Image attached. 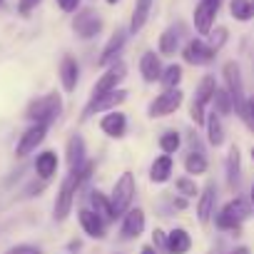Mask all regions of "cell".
I'll return each instance as SVG.
<instances>
[{
	"mask_svg": "<svg viewBox=\"0 0 254 254\" xmlns=\"http://www.w3.org/2000/svg\"><path fill=\"white\" fill-rule=\"evenodd\" d=\"M92 170H95V162L87 160L80 170H70V175L63 180L60 192H58V199H55V219H58V222L67 219V214H70V209H72V204H75V194H77V190L90 180Z\"/></svg>",
	"mask_w": 254,
	"mask_h": 254,
	"instance_id": "cell-1",
	"label": "cell"
},
{
	"mask_svg": "<svg viewBox=\"0 0 254 254\" xmlns=\"http://www.w3.org/2000/svg\"><path fill=\"white\" fill-rule=\"evenodd\" d=\"M63 112V95L60 92H48L38 100H33L25 110V117L33 122V125H53Z\"/></svg>",
	"mask_w": 254,
	"mask_h": 254,
	"instance_id": "cell-2",
	"label": "cell"
},
{
	"mask_svg": "<svg viewBox=\"0 0 254 254\" xmlns=\"http://www.w3.org/2000/svg\"><path fill=\"white\" fill-rule=\"evenodd\" d=\"M135 192H137V182H135V175L132 172H122L120 180L115 182L112 187V194H110V202H112V209H115V217H122L132 209V202H135Z\"/></svg>",
	"mask_w": 254,
	"mask_h": 254,
	"instance_id": "cell-3",
	"label": "cell"
},
{
	"mask_svg": "<svg viewBox=\"0 0 254 254\" xmlns=\"http://www.w3.org/2000/svg\"><path fill=\"white\" fill-rule=\"evenodd\" d=\"M222 75H224V87H227V92L232 95L234 112L242 117V115H244V110H247V95H244V82H242L239 63L227 60V63L222 65Z\"/></svg>",
	"mask_w": 254,
	"mask_h": 254,
	"instance_id": "cell-4",
	"label": "cell"
},
{
	"mask_svg": "<svg viewBox=\"0 0 254 254\" xmlns=\"http://www.w3.org/2000/svg\"><path fill=\"white\" fill-rule=\"evenodd\" d=\"M249 214H252L249 202H247V199H242V197H237V199L227 202V204L217 212L214 224H217L219 229H239V227H242V222H244V219H249Z\"/></svg>",
	"mask_w": 254,
	"mask_h": 254,
	"instance_id": "cell-5",
	"label": "cell"
},
{
	"mask_svg": "<svg viewBox=\"0 0 254 254\" xmlns=\"http://www.w3.org/2000/svg\"><path fill=\"white\" fill-rule=\"evenodd\" d=\"M182 100H185V92L180 90V87H172V90H162L152 102H150V107H147V112H150V117L155 120V117H167V115H175L177 110H180V105H182Z\"/></svg>",
	"mask_w": 254,
	"mask_h": 254,
	"instance_id": "cell-6",
	"label": "cell"
},
{
	"mask_svg": "<svg viewBox=\"0 0 254 254\" xmlns=\"http://www.w3.org/2000/svg\"><path fill=\"white\" fill-rule=\"evenodd\" d=\"M125 100H127V92H125V90H112V92H105V95H92L80 117L87 120V117H92V115H97V112H112V110H117Z\"/></svg>",
	"mask_w": 254,
	"mask_h": 254,
	"instance_id": "cell-7",
	"label": "cell"
},
{
	"mask_svg": "<svg viewBox=\"0 0 254 254\" xmlns=\"http://www.w3.org/2000/svg\"><path fill=\"white\" fill-rule=\"evenodd\" d=\"M217 13H219V0H199L197 3V8L192 13V23H194L199 35H209L212 33Z\"/></svg>",
	"mask_w": 254,
	"mask_h": 254,
	"instance_id": "cell-8",
	"label": "cell"
},
{
	"mask_svg": "<svg viewBox=\"0 0 254 254\" xmlns=\"http://www.w3.org/2000/svg\"><path fill=\"white\" fill-rule=\"evenodd\" d=\"M72 30H75V35H77V38H82V40H90V38L100 35V30H102V18H100L95 10H90V8H82V10H77V13H75Z\"/></svg>",
	"mask_w": 254,
	"mask_h": 254,
	"instance_id": "cell-9",
	"label": "cell"
},
{
	"mask_svg": "<svg viewBox=\"0 0 254 254\" xmlns=\"http://www.w3.org/2000/svg\"><path fill=\"white\" fill-rule=\"evenodd\" d=\"M127 77V65L122 60H115L112 65H107V70L100 75V80L92 87V95H105L112 90H120V82Z\"/></svg>",
	"mask_w": 254,
	"mask_h": 254,
	"instance_id": "cell-10",
	"label": "cell"
},
{
	"mask_svg": "<svg viewBox=\"0 0 254 254\" xmlns=\"http://www.w3.org/2000/svg\"><path fill=\"white\" fill-rule=\"evenodd\" d=\"M214 55H217V50H214L209 43H204L202 38H194V40H190V43L182 48V58H185V63H187V65H194V67L212 63Z\"/></svg>",
	"mask_w": 254,
	"mask_h": 254,
	"instance_id": "cell-11",
	"label": "cell"
},
{
	"mask_svg": "<svg viewBox=\"0 0 254 254\" xmlns=\"http://www.w3.org/2000/svg\"><path fill=\"white\" fill-rule=\"evenodd\" d=\"M45 135H48V125H30L28 130L20 135L18 145H15V155H18V157H28V155H33V152L43 145Z\"/></svg>",
	"mask_w": 254,
	"mask_h": 254,
	"instance_id": "cell-12",
	"label": "cell"
},
{
	"mask_svg": "<svg viewBox=\"0 0 254 254\" xmlns=\"http://www.w3.org/2000/svg\"><path fill=\"white\" fill-rule=\"evenodd\" d=\"M125 43H127V30L117 28V30L110 35V40L105 43V48H102V53H100V58H97V65H100V67H107V65H112V63L117 60V55L122 53Z\"/></svg>",
	"mask_w": 254,
	"mask_h": 254,
	"instance_id": "cell-13",
	"label": "cell"
},
{
	"mask_svg": "<svg viewBox=\"0 0 254 254\" xmlns=\"http://www.w3.org/2000/svg\"><path fill=\"white\" fill-rule=\"evenodd\" d=\"M145 212L140 207L130 209L127 214H122V227H120V234L122 239H137L142 232H145Z\"/></svg>",
	"mask_w": 254,
	"mask_h": 254,
	"instance_id": "cell-14",
	"label": "cell"
},
{
	"mask_svg": "<svg viewBox=\"0 0 254 254\" xmlns=\"http://www.w3.org/2000/svg\"><path fill=\"white\" fill-rule=\"evenodd\" d=\"M214 204H217V185H207L202 192H199V199H197V219L199 224H209L212 217H214Z\"/></svg>",
	"mask_w": 254,
	"mask_h": 254,
	"instance_id": "cell-15",
	"label": "cell"
},
{
	"mask_svg": "<svg viewBox=\"0 0 254 254\" xmlns=\"http://www.w3.org/2000/svg\"><path fill=\"white\" fill-rule=\"evenodd\" d=\"M100 130H102L107 137L120 140V137H125V132H127V117H125L120 110H112V112H107V115L100 120Z\"/></svg>",
	"mask_w": 254,
	"mask_h": 254,
	"instance_id": "cell-16",
	"label": "cell"
},
{
	"mask_svg": "<svg viewBox=\"0 0 254 254\" xmlns=\"http://www.w3.org/2000/svg\"><path fill=\"white\" fill-rule=\"evenodd\" d=\"M77 222H80V227H82V232H85L87 237H92V239H105V222H102L92 209L80 207V209H77Z\"/></svg>",
	"mask_w": 254,
	"mask_h": 254,
	"instance_id": "cell-17",
	"label": "cell"
},
{
	"mask_svg": "<svg viewBox=\"0 0 254 254\" xmlns=\"http://www.w3.org/2000/svg\"><path fill=\"white\" fill-rule=\"evenodd\" d=\"M60 82L65 92H75L77 82H80V65L72 55H65L60 60Z\"/></svg>",
	"mask_w": 254,
	"mask_h": 254,
	"instance_id": "cell-18",
	"label": "cell"
},
{
	"mask_svg": "<svg viewBox=\"0 0 254 254\" xmlns=\"http://www.w3.org/2000/svg\"><path fill=\"white\" fill-rule=\"evenodd\" d=\"M162 70H165V67H162V63H160V55H155L152 50L142 53V58H140V75H142L145 82H160Z\"/></svg>",
	"mask_w": 254,
	"mask_h": 254,
	"instance_id": "cell-19",
	"label": "cell"
},
{
	"mask_svg": "<svg viewBox=\"0 0 254 254\" xmlns=\"http://www.w3.org/2000/svg\"><path fill=\"white\" fill-rule=\"evenodd\" d=\"M85 155H87V152H85V140H82L80 135H72V137L67 140V150H65L67 167H70V170H80V167L87 162Z\"/></svg>",
	"mask_w": 254,
	"mask_h": 254,
	"instance_id": "cell-20",
	"label": "cell"
},
{
	"mask_svg": "<svg viewBox=\"0 0 254 254\" xmlns=\"http://www.w3.org/2000/svg\"><path fill=\"white\" fill-rule=\"evenodd\" d=\"M58 165H60V160H58V152H55V150H45V152H40V155L35 157V172H38V177L45 180V182L55 177Z\"/></svg>",
	"mask_w": 254,
	"mask_h": 254,
	"instance_id": "cell-21",
	"label": "cell"
},
{
	"mask_svg": "<svg viewBox=\"0 0 254 254\" xmlns=\"http://www.w3.org/2000/svg\"><path fill=\"white\" fill-rule=\"evenodd\" d=\"M90 209L105 222V224H110V222H115L117 217H115V209H112V202H110V197H105L100 190H92L90 192Z\"/></svg>",
	"mask_w": 254,
	"mask_h": 254,
	"instance_id": "cell-22",
	"label": "cell"
},
{
	"mask_svg": "<svg viewBox=\"0 0 254 254\" xmlns=\"http://www.w3.org/2000/svg\"><path fill=\"white\" fill-rule=\"evenodd\" d=\"M152 5L155 0H135V8H132V18H130V33H140L147 20H150V13H152Z\"/></svg>",
	"mask_w": 254,
	"mask_h": 254,
	"instance_id": "cell-23",
	"label": "cell"
},
{
	"mask_svg": "<svg viewBox=\"0 0 254 254\" xmlns=\"http://www.w3.org/2000/svg\"><path fill=\"white\" fill-rule=\"evenodd\" d=\"M172 170H175L172 155H160V157L152 162V167H150V180H152L155 185H165V182H170Z\"/></svg>",
	"mask_w": 254,
	"mask_h": 254,
	"instance_id": "cell-24",
	"label": "cell"
},
{
	"mask_svg": "<svg viewBox=\"0 0 254 254\" xmlns=\"http://www.w3.org/2000/svg\"><path fill=\"white\" fill-rule=\"evenodd\" d=\"M190 249H192V237L187 229L177 227L167 234V252L170 254H187Z\"/></svg>",
	"mask_w": 254,
	"mask_h": 254,
	"instance_id": "cell-25",
	"label": "cell"
},
{
	"mask_svg": "<svg viewBox=\"0 0 254 254\" xmlns=\"http://www.w3.org/2000/svg\"><path fill=\"white\" fill-rule=\"evenodd\" d=\"M204 127H207V140H209V145H212V147H222V145H224V127H222V120H219V115H217L214 110L207 112Z\"/></svg>",
	"mask_w": 254,
	"mask_h": 254,
	"instance_id": "cell-26",
	"label": "cell"
},
{
	"mask_svg": "<svg viewBox=\"0 0 254 254\" xmlns=\"http://www.w3.org/2000/svg\"><path fill=\"white\" fill-rule=\"evenodd\" d=\"M217 80H214V75H204L202 80H199V85H197V92H194V100H199L204 107L212 102V97H214V92H217Z\"/></svg>",
	"mask_w": 254,
	"mask_h": 254,
	"instance_id": "cell-27",
	"label": "cell"
},
{
	"mask_svg": "<svg viewBox=\"0 0 254 254\" xmlns=\"http://www.w3.org/2000/svg\"><path fill=\"white\" fill-rule=\"evenodd\" d=\"M229 13L239 23L252 20L254 18V0H232V3H229Z\"/></svg>",
	"mask_w": 254,
	"mask_h": 254,
	"instance_id": "cell-28",
	"label": "cell"
},
{
	"mask_svg": "<svg viewBox=\"0 0 254 254\" xmlns=\"http://www.w3.org/2000/svg\"><path fill=\"white\" fill-rule=\"evenodd\" d=\"M224 167H227V182H229V185H237V182H239V172H242V165H239V150H237V145H232V147H229L227 160H224Z\"/></svg>",
	"mask_w": 254,
	"mask_h": 254,
	"instance_id": "cell-29",
	"label": "cell"
},
{
	"mask_svg": "<svg viewBox=\"0 0 254 254\" xmlns=\"http://www.w3.org/2000/svg\"><path fill=\"white\" fill-rule=\"evenodd\" d=\"M177 48H180V35H177V30H175V28H167V30L160 35L157 50H160V55H175V53H177Z\"/></svg>",
	"mask_w": 254,
	"mask_h": 254,
	"instance_id": "cell-30",
	"label": "cell"
},
{
	"mask_svg": "<svg viewBox=\"0 0 254 254\" xmlns=\"http://www.w3.org/2000/svg\"><path fill=\"white\" fill-rule=\"evenodd\" d=\"M212 105H214V112H217L219 117L234 112V102H232V95L227 92V87H217V92H214V97H212Z\"/></svg>",
	"mask_w": 254,
	"mask_h": 254,
	"instance_id": "cell-31",
	"label": "cell"
},
{
	"mask_svg": "<svg viewBox=\"0 0 254 254\" xmlns=\"http://www.w3.org/2000/svg\"><path fill=\"white\" fill-rule=\"evenodd\" d=\"M207 157H204V152L202 150H192L190 155H187V160H185V170H187V175H204L207 172Z\"/></svg>",
	"mask_w": 254,
	"mask_h": 254,
	"instance_id": "cell-32",
	"label": "cell"
},
{
	"mask_svg": "<svg viewBox=\"0 0 254 254\" xmlns=\"http://www.w3.org/2000/svg\"><path fill=\"white\" fill-rule=\"evenodd\" d=\"M160 82H162V87H165V90L180 87V82H182V65H177V63L167 65V67L162 70V77H160Z\"/></svg>",
	"mask_w": 254,
	"mask_h": 254,
	"instance_id": "cell-33",
	"label": "cell"
},
{
	"mask_svg": "<svg viewBox=\"0 0 254 254\" xmlns=\"http://www.w3.org/2000/svg\"><path fill=\"white\" fill-rule=\"evenodd\" d=\"M180 145H182V140H180V135L172 132V130L160 137V150H162L165 155H175V152L180 150Z\"/></svg>",
	"mask_w": 254,
	"mask_h": 254,
	"instance_id": "cell-34",
	"label": "cell"
},
{
	"mask_svg": "<svg viewBox=\"0 0 254 254\" xmlns=\"http://www.w3.org/2000/svg\"><path fill=\"white\" fill-rule=\"evenodd\" d=\"M175 185H177V192H180L182 197H187V199L199 194V187L194 185V180H192V177H180Z\"/></svg>",
	"mask_w": 254,
	"mask_h": 254,
	"instance_id": "cell-35",
	"label": "cell"
},
{
	"mask_svg": "<svg viewBox=\"0 0 254 254\" xmlns=\"http://www.w3.org/2000/svg\"><path fill=\"white\" fill-rule=\"evenodd\" d=\"M190 117H192L194 125H204V122H207V107H204L199 100H192V105H190Z\"/></svg>",
	"mask_w": 254,
	"mask_h": 254,
	"instance_id": "cell-36",
	"label": "cell"
},
{
	"mask_svg": "<svg viewBox=\"0 0 254 254\" xmlns=\"http://www.w3.org/2000/svg\"><path fill=\"white\" fill-rule=\"evenodd\" d=\"M224 43H227V28H214V30L209 33V45H212L214 50H219Z\"/></svg>",
	"mask_w": 254,
	"mask_h": 254,
	"instance_id": "cell-37",
	"label": "cell"
},
{
	"mask_svg": "<svg viewBox=\"0 0 254 254\" xmlns=\"http://www.w3.org/2000/svg\"><path fill=\"white\" fill-rule=\"evenodd\" d=\"M40 3H43V0H18V13L20 15H30Z\"/></svg>",
	"mask_w": 254,
	"mask_h": 254,
	"instance_id": "cell-38",
	"label": "cell"
},
{
	"mask_svg": "<svg viewBox=\"0 0 254 254\" xmlns=\"http://www.w3.org/2000/svg\"><path fill=\"white\" fill-rule=\"evenodd\" d=\"M55 3L63 13H77L80 10V0H55Z\"/></svg>",
	"mask_w": 254,
	"mask_h": 254,
	"instance_id": "cell-39",
	"label": "cell"
},
{
	"mask_svg": "<svg viewBox=\"0 0 254 254\" xmlns=\"http://www.w3.org/2000/svg\"><path fill=\"white\" fill-rule=\"evenodd\" d=\"M242 120L247 122V127H249V130H254V100H247V110H244Z\"/></svg>",
	"mask_w": 254,
	"mask_h": 254,
	"instance_id": "cell-40",
	"label": "cell"
},
{
	"mask_svg": "<svg viewBox=\"0 0 254 254\" xmlns=\"http://www.w3.org/2000/svg\"><path fill=\"white\" fill-rule=\"evenodd\" d=\"M8 254H40V249L33 247V244H15Z\"/></svg>",
	"mask_w": 254,
	"mask_h": 254,
	"instance_id": "cell-41",
	"label": "cell"
},
{
	"mask_svg": "<svg viewBox=\"0 0 254 254\" xmlns=\"http://www.w3.org/2000/svg\"><path fill=\"white\" fill-rule=\"evenodd\" d=\"M155 249H167V234L162 229H155Z\"/></svg>",
	"mask_w": 254,
	"mask_h": 254,
	"instance_id": "cell-42",
	"label": "cell"
},
{
	"mask_svg": "<svg viewBox=\"0 0 254 254\" xmlns=\"http://www.w3.org/2000/svg\"><path fill=\"white\" fill-rule=\"evenodd\" d=\"M140 254H157V249H155L152 244H145V247L140 249Z\"/></svg>",
	"mask_w": 254,
	"mask_h": 254,
	"instance_id": "cell-43",
	"label": "cell"
},
{
	"mask_svg": "<svg viewBox=\"0 0 254 254\" xmlns=\"http://www.w3.org/2000/svg\"><path fill=\"white\" fill-rule=\"evenodd\" d=\"M229 254H249V249H247V247H237V249H232Z\"/></svg>",
	"mask_w": 254,
	"mask_h": 254,
	"instance_id": "cell-44",
	"label": "cell"
},
{
	"mask_svg": "<svg viewBox=\"0 0 254 254\" xmlns=\"http://www.w3.org/2000/svg\"><path fill=\"white\" fill-rule=\"evenodd\" d=\"M105 3H107V5H117V3H120V0H105Z\"/></svg>",
	"mask_w": 254,
	"mask_h": 254,
	"instance_id": "cell-45",
	"label": "cell"
},
{
	"mask_svg": "<svg viewBox=\"0 0 254 254\" xmlns=\"http://www.w3.org/2000/svg\"><path fill=\"white\" fill-rule=\"evenodd\" d=\"M252 204H254V185H252Z\"/></svg>",
	"mask_w": 254,
	"mask_h": 254,
	"instance_id": "cell-46",
	"label": "cell"
},
{
	"mask_svg": "<svg viewBox=\"0 0 254 254\" xmlns=\"http://www.w3.org/2000/svg\"><path fill=\"white\" fill-rule=\"evenodd\" d=\"M252 160H254V147H252Z\"/></svg>",
	"mask_w": 254,
	"mask_h": 254,
	"instance_id": "cell-47",
	"label": "cell"
},
{
	"mask_svg": "<svg viewBox=\"0 0 254 254\" xmlns=\"http://www.w3.org/2000/svg\"><path fill=\"white\" fill-rule=\"evenodd\" d=\"M0 5H3V0H0Z\"/></svg>",
	"mask_w": 254,
	"mask_h": 254,
	"instance_id": "cell-48",
	"label": "cell"
}]
</instances>
